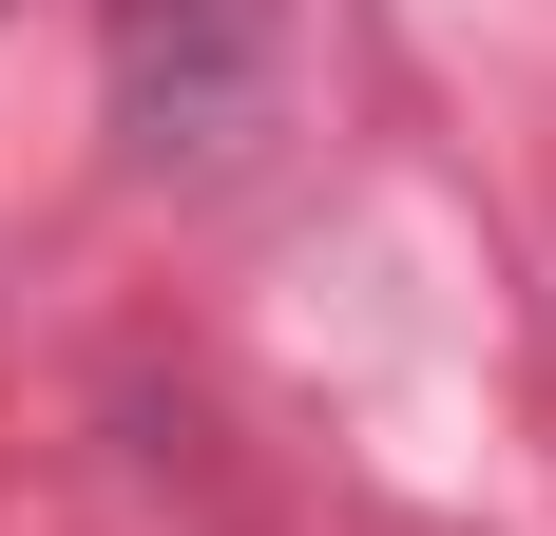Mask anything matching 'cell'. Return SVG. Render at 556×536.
Segmentation results:
<instances>
[{
  "label": "cell",
  "instance_id": "obj_1",
  "mask_svg": "<svg viewBox=\"0 0 556 536\" xmlns=\"http://www.w3.org/2000/svg\"><path fill=\"white\" fill-rule=\"evenodd\" d=\"M97 97L135 192H230L288 135V0H97Z\"/></svg>",
  "mask_w": 556,
  "mask_h": 536
}]
</instances>
